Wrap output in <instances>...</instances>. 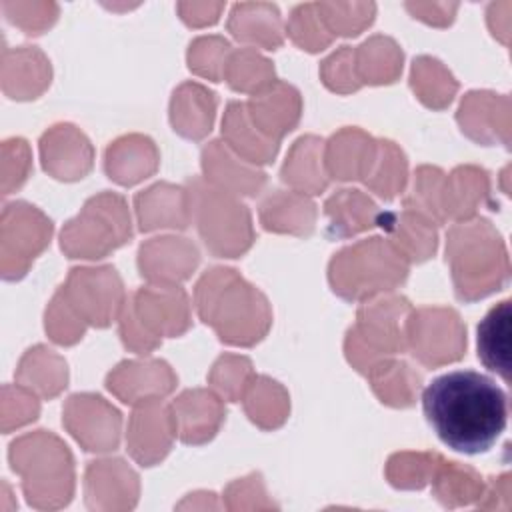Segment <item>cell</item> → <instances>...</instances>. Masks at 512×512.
Instances as JSON below:
<instances>
[{
    "mask_svg": "<svg viewBox=\"0 0 512 512\" xmlns=\"http://www.w3.org/2000/svg\"><path fill=\"white\" fill-rule=\"evenodd\" d=\"M320 16L314 14V6H298L294 12H292V22H290V34H298L302 30H306V34L298 40L300 46H304L306 50L310 52H316V50H322L328 42H330V36H326L320 28Z\"/></svg>",
    "mask_w": 512,
    "mask_h": 512,
    "instance_id": "5",
    "label": "cell"
},
{
    "mask_svg": "<svg viewBox=\"0 0 512 512\" xmlns=\"http://www.w3.org/2000/svg\"><path fill=\"white\" fill-rule=\"evenodd\" d=\"M228 26L238 40H254V30L262 28L276 44H280V18L276 6L260 4L256 20L254 4H236Z\"/></svg>",
    "mask_w": 512,
    "mask_h": 512,
    "instance_id": "4",
    "label": "cell"
},
{
    "mask_svg": "<svg viewBox=\"0 0 512 512\" xmlns=\"http://www.w3.org/2000/svg\"><path fill=\"white\" fill-rule=\"evenodd\" d=\"M478 358L488 370L510 380V300L496 304L480 322Z\"/></svg>",
    "mask_w": 512,
    "mask_h": 512,
    "instance_id": "3",
    "label": "cell"
},
{
    "mask_svg": "<svg viewBox=\"0 0 512 512\" xmlns=\"http://www.w3.org/2000/svg\"><path fill=\"white\" fill-rule=\"evenodd\" d=\"M448 260L460 300H476L508 282V252L488 220L466 222L450 232Z\"/></svg>",
    "mask_w": 512,
    "mask_h": 512,
    "instance_id": "2",
    "label": "cell"
},
{
    "mask_svg": "<svg viewBox=\"0 0 512 512\" xmlns=\"http://www.w3.org/2000/svg\"><path fill=\"white\" fill-rule=\"evenodd\" d=\"M422 408L442 444L468 456L488 452L508 422L506 392L474 370L434 378L422 392Z\"/></svg>",
    "mask_w": 512,
    "mask_h": 512,
    "instance_id": "1",
    "label": "cell"
},
{
    "mask_svg": "<svg viewBox=\"0 0 512 512\" xmlns=\"http://www.w3.org/2000/svg\"><path fill=\"white\" fill-rule=\"evenodd\" d=\"M352 48L350 46H342L340 52L332 54V58H328L322 66V76L328 88L338 90V92H350L356 90L360 84L352 78V72H346V60L350 58Z\"/></svg>",
    "mask_w": 512,
    "mask_h": 512,
    "instance_id": "6",
    "label": "cell"
}]
</instances>
